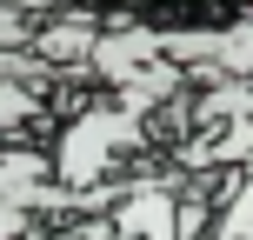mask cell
Returning a JSON list of instances; mask_svg holds the SVG:
<instances>
[{
  "label": "cell",
  "mask_w": 253,
  "mask_h": 240,
  "mask_svg": "<svg viewBox=\"0 0 253 240\" xmlns=\"http://www.w3.org/2000/svg\"><path fill=\"white\" fill-rule=\"evenodd\" d=\"M140 140H147V114H140V107H126L120 94L87 100L53 134V180H60V187H107Z\"/></svg>",
  "instance_id": "cell-1"
},
{
  "label": "cell",
  "mask_w": 253,
  "mask_h": 240,
  "mask_svg": "<svg viewBox=\"0 0 253 240\" xmlns=\"http://www.w3.org/2000/svg\"><path fill=\"white\" fill-rule=\"evenodd\" d=\"M107 13H126L140 27H227L253 13V0H114Z\"/></svg>",
  "instance_id": "cell-2"
},
{
  "label": "cell",
  "mask_w": 253,
  "mask_h": 240,
  "mask_svg": "<svg viewBox=\"0 0 253 240\" xmlns=\"http://www.w3.org/2000/svg\"><path fill=\"white\" fill-rule=\"evenodd\" d=\"M47 94H53V87L0 80V140H20L27 127H40V120H47Z\"/></svg>",
  "instance_id": "cell-3"
},
{
  "label": "cell",
  "mask_w": 253,
  "mask_h": 240,
  "mask_svg": "<svg viewBox=\"0 0 253 240\" xmlns=\"http://www.w3.org/2000/svg\"><path fill=\"white\" fill-rule=\"evenodd\" d=\"M200 240H253V174L220 193V207H213V220H207Z\"/></svg>",
  "instance_id": "cell-4"
},
{
  "label": "cell",
  "mask_w": 253,
  "mask_h": 240,
  "mask_svg": "<svg viewBox=\"0 0 253 240\" xmlns=\"http://www.w3.org/2000/svg\"><path fill=\"white\" fill-rule=\"evenodd\" d=\"M0 240H40V214H27V207L0 200Z\"/></svg>",
  "instance_id": "cell-5"
}]
</instances>
